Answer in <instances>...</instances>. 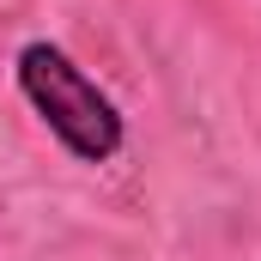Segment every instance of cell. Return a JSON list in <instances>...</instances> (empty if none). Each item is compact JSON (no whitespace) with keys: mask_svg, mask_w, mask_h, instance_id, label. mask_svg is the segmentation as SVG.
Returning a JSON list of instances; mask_svg holds the SVG:
<instances>
[{"mask_svg":"<svg viewBox=\"0 0 261 261\" xmlns=\"http://www.w3.org/2000/svg\"><path fill=\"white\" fill-rule=\"evenodd\" d=\"M12 79H18V97L37 110V122L55 134L79 164H110L128 146V122H122L116 97L73 61L61 43H43V37L24 43L18 61H12Z\"/></svg>","mask_w":261,"mask_h":261,"instance_id":"1","label":"cell"}]
</instances>
